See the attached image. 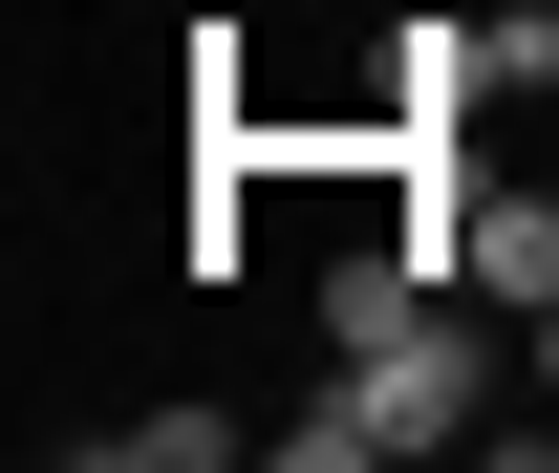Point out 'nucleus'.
Masks as SVG:
<instances>
[{"label":"nucleus","mask_w":559,"mask_h":473,"mask_svg":"<svg viewBox=\"0 0 559 473\" xmlns=\"http://www.w3.org/2000/svg\"><path fill=\"white\" fill-rule=\"evenodd\" d=\"M538 452H559V409H538Z\"/></svg>","instance_id":"obj_6"},{"label":"nucleus","mask_w":559,"mask_h":473,"mask_svg":"<svg viewBox=\"0 0 559 473\" xmlns=\"http://www.w3.org/2000/svg\"><path fill=\"white\" fill-rule=\"evenodd\" d=\"M495 44V86H559V0H516V22H474Z\"/></svg>","instance_id":"obj_4"},{"label":"nucleus","mask_w":559,"mask_h":473,"mask_svg":"<svg viewBox=\"0 0 559 473\" xmlns=\"http://www.w3.org/2000/svg\"><path fill=\"white\" fill-rule=\"evenodd\" d=\"M452 280H474L495 323L559 301V194H538V173H474V194H452Z\"/></svg>","instance_id":"obj_2"},{"label":"nucleus","mask_w":559,"mask_h":473,"mask_svg":"<svg viewBox=\"0 0 559 473\" xmlns=\"http://www.w3.org/2000/svg\"><path fill=\"white\" fill-rule=\"evenodd\" d=\"M237 452V409H108V430H86V473H215Z\"/></svg>","instance_id":"obj_3"},{"label":"nucleus","mask_w":559,"mask_h":473,"mask_svg":"<svg viewBox=\"0 0 559 473\" xmlns=\"http://www.w3.org/2000/svg\"><path fill=\"white\" fill-rule=\"evenodd\" d=\"M538 366H559V301H538Z\"/></svg>","instance_id":"obj_5"},{"label":"nucleus","mask_w":559,"mask_h":473,"mask_svg":"<svg viewBox=\"0 0 559 473\" xmlns=\"http://www.w3.org/2000/svg\"><path fill=\"white\" fill-rule=\"evenodd\" d=\"M495 409V301L452 280V301H409L388 344H345L323 366V409H280V473H388V452H452Z\"/></svg>","instance_id":"obj_1"}]
</instances>
